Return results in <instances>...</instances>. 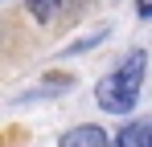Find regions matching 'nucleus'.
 <instances>
[{
  "label": "nucleus",
  "mask_w": 152,
  "mask_h": 147,
  "mask_svg": "<svg viewBox=\"0 0 152 147\" xmlns=\"http://www.w3.org/2000/svg\"><path fill=\"white\" fill-rule=\"evenodd\" d=\"M115 147H152V122H127Z\"/></svg>",
  "instance_id": "nucleus-3"
},
{
  "label": "nucleus",
  "mask_w": 152,
  "mask_h": 147,
  "mask_svg": "<svg viewBox=\"0 0 152 147\" xmlns=\"http://www.w3.org/2000/svg\"><path fill=\"white\" fill-rule=\"evenodd\" d=\"M103 37H107V29H95V33H91V37H82V41H74V45H70V53H82V49H91V45H99Z\"/></svg>",
  "instance_id": "nucleus-5"
},
{
  "label": "nucleus",
  "mask_w": 152,
  "mask_h": 147,
  "mask_svg": "<svg viewBox=\"0 0 152 147\" xmlns=\"http://www.w3.org/2000/svg\"><path fill=\"white\" fill-rule=\"evenodd\" d=\"M25 4H29V12L37 21H50L53 12H58V0H25Z\"/></svg>",
  "instance_id": "nucleus-4"
},
{
  "label": "nucleus",
  "mask_w": 152,
  "mask_h": 147,
  "mask_svg": "<svg viewBox=\"0 0 152 147\" xmlns=\"http://www.w3.org/2000/svg\"><path fill=\"white\" fill-rule=\"evenodd\" d=\"M136 12H140V17H152V0H140V4H136Z\"/></svg>",
  "instance_id": "nucleus-6"
},
{
  "label": "nucleus",
  "mask_w": 152,
  "mask_h": 147,
  "mask_svg": "<svg viewBox=\"0 0 152 147\" xmlns=\"http://www.w3.org/2000/svg\"><path fill=\"white\" fill-rule=\"evenodd\" d=\"M62 147H111V139H107L103 127L82 122V127H70V131L62 135Z\"/></svg>",
  "instance_id": "nucleus-2"
},
{
  "label": "nucleus",
  "mask_w": 152,
  "mask_h": 147,
  "mask_svg": "<svg viewBox=\"0 0 152 147\" xmlns=\"http://www.w3.org/2000/svg\"><path fill=\"white\" fill-rule=\"evenodd\" d=\"M144 66H148V57H144V49H136V53H127L107 78H99L95 102H99L107 115H127V110L136 106L140 86H144Z\"/></svg>",
  "instance_id": "nucleus-1"
}]
</instances>
